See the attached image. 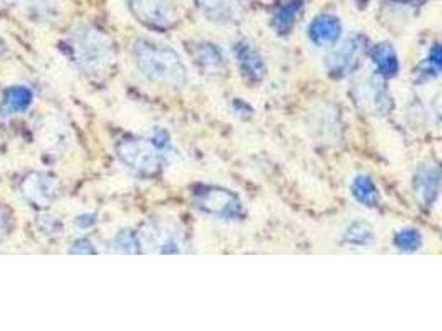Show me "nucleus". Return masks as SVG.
Masks as SVG:
<instances>
[{
	"label": "nucleus",
	"mask_w": 442,
	"mask_h": 331,
	"mask_svg": "<svg viewBox=\"0 0 442 331\" xmlns=\"http://www.w3.org/2000/svg\"><path fill=\"white\" fill-rule=\"evenodd\" d=\"M441 174L436 166H424L414 176V192L424 207H431L439 196Z\"/></svg>",
	"instance_id": "f8f14e48"
},
{
	"label": "nucleus",
	"mask_w": 442,
	"mask_h": 331,
	"mask_svg": "<svg viewBox=\"0 0 442 331\" xmlns=\"http://www.w3.org/2000/svg\"><path fill=\"white\" fill-rule=\"evenodd\" d=\"M192 57L204 72L221 73L225 68V58L216 45L209 41H199L192 47Z\"/></svg>",
	"instance_id": "4468645a"
},
{
	"label": "nucleus",
	"mask_w": 442,
	"mask_h": 331,
	"mask_svg": "<svg viewBox=\"0 0 442 331\" xmlns=\"http://www.w3.org/2000/svg\"><path fill=\"white\" fill-rule=\"evenodd\" d=\"M32 101H34V93H32L30 88H27L23 85L10 86L3 93L2 110L7 114L23 113V111H27L30 108Z\"/></svg>",
	"instance_id": "dca6fc26"
},
{
	"label": "nucleus",
	"mask_w": 442,
	"mask_h": 331,
	"mask_svg": "<svg viewBox=\"0 0 442 331\" xmlns=\"http://www.w3.org/2000/svg\"><path fill=\"white\" fill-rule=\"evenodd\" d=\"M392 243H394V247L398 248V250L406 252V254H412V252H417L423 247V235H421L419 230L406 227V229H401L396 232Z\"/></svg>",
	"instance_id": "6ab92c4d"
},
{
	"label": "nucleus",
	"mask_w": 442,
	"mask_h": 331,
	"mask_svg": "<svg viewBox=\"0 0 442 331\" xmlns=\"http://www.w3.org/2000/svg\"><path fill=\"white\" fill-rule=\"evenodd\" d=\"M354 2H356L358 6H366V3L371 2V0H354Z\"/></svg>",
	"instance_id": "b1692460"
},
{
	"label": "nucleus",
	"mask_w": 442,
	"mask_h": 331,
	"mask_svg": "<svg viewBox=\"0 0 442 331\" xmlns=\"http://www.w3.org/2000/svg\"><path fill=\"white\" fill-rule=\"evenodd\" d=\"M139 248H141L139 235L133 230H119L111 240V250L114 254H138Z\"/></svg>",
	"instance_id": "aec40b11"
},
{
	"label": "nucleus",
	"mask_w": 442,
	"mask_h": 331,
	"mask_svg": "<svg viewBox=\"0 0 442 331\" xmlns=\"http://www.w3.org/2000/svg\"><path fill=\"white\" fill-rule=\"evenodd\" d=\"M356 101L370 114H388L391 111V97L376 78L365 80L356 88Z\"/></svg>",
	"instance_id": "6e6552de"
},
{
	"label": "nucleus",
	"mask_w": 442,
	"mask_h": 331,
	"mask_svg": "<svg viewBox=\"0 0 442 331\" xmlns=\"http://www.w3.org/2000/svg\"><path fill=\"white\" fill-rule=\"evenodd\" d=\"M343 32L341 22L336 15L320 14L308 25V39L313 45L323 47H334L340 40Z\"/></svg>",
	"instance_id": "1a4fd4ad"
},
{
	"label": "nucleus",
	"mask_w": 442,
	"mask_h": 331,
	"mask_svg": "<svg viewBox=\"0 0 442 331\" xmlns=\"http://www.w3.org/2000/svg\"><path fill=\"white\" fill-rule=\"evenodd\" d=\"M163 148L152 139L141 138H126L117 146V156L128 169L136 174H151L158 172L161 168V157H163Z\"/></svg>",
	"instance_id": "7ed1b4c3"
},
{
	"label": "nucleus",
	"mask_w": 442,
	"mask_h": 331,
	"mask_svg": "<svg viewBox=\"0 0 442 331\" xmlns=\"http://www.w3.org/2000/svg\"><path fill=\"white\" fill-rule=\"evenodd\" d=\"M72 50L78 65L90 74L103 73L113 60L110 40L93 27L78 28L73 35Z\"/></svg>",
	"instance_id": "f03ea898"
},
{
	"label": "nucleus",
	"mask_w": 442,
	"mask_h": 331,
	"mask_svg": "<svg viewBox=\"0 0 442 331\" xmlns=\"http://www.w3.org/2000/svg\"><path fill=\"white\" fill-rule=\"evenodd\" d=\"M351 196L358 204L368 207V209H374L379 204V192L376 189L374 182L366 174H358L350 185Z\"/></svg>",
	"instance_id": "f3484780"
},
{
	"label": "nucleus",
	"mask_w": 442,
	"mask_h": 331,
	"mask_svg": "<svg viewBox=\"0 0 442 331\" xmlns=\"http://www.w3.org/2000/svg\"><path fill=\"white\" fill-rule=\"evenodd\" d=\"M194 205L202 214L219 221H237L242 215V202L232 190L216 185H202L194 192Z\"/></svg>",
	"instance_id": "20e7f679"
},
{
	"label": "nucleus",
	"mask_w": 442,
	"mask_h": 331,
	"mask_svg": "<svg viewBox=\"0 0 442 331\" xmlns=\"http://www.w3.org/2000/svg\"><path fill=\"white\" fill-rule=\"evenodd\" d=\"M196 6L214 23L237 22L242 14V0H196Z\"/></svg>",
	"instance_id": "9b49d317"
},
{
	"label": "nucleus",
	"mask_w": 442,
	"mask_h": 331,
	"mask_svg": "<svg viewBox=\"0 0 442 331\" xmlns=\"http://www.w3.org/2000/svg\"><path fill=\"white\" fill-rule=\"evenodd\" d=\"M303 10V0H287L272 14V28L279 35H288Z\"/></svg>",
	"instance_id": "ddd939ff"
},
{
	"label": "nucleus",
	"mask_w": 442,
	"mask_h": 331,
	"mask_svg": "<svg viewBox=\"0 0 442 331\" xmlns=\"http://www.w3.org/2000/svg\"><path fill=\"white\" fill-rule=\"evenodd\" d=\"M141 247L146 248V252L152 254H181L183 252V237H181L179 230L174 227L168 225V223H150L146 229L143 230L141 237H139Z\"/></svg>",
	"instance_id": "0eeeda50"
},
{
	"label": "nucleus",
	"mask_w": 442,
	"mask_h": 331,
	"mask_svg": "<svg viewBox=\"0 0 442 331\" xmlns=\"http://www.w3.org/2000/svg\"><path fill=\"white\" fill-rule=\"evenodd\" d=\"M336 47V45H334ZM366 50V37L361 33H354L350 39L326 57V72L334 78H343L346 74L353 73L361 63V58Z\"/></svg>",
	"instance_id": "39448f33"
},
{
	"label": "nucleus",
	"mask_w": 442,
	"mask_h": 331,
	"mask_svg": "<svg viewBox=\"0 0 442 331\" xmlns=\"http://www.w3.org/2000/svg\"><path fill=\"white\" fill-rule=\"evenodd\" d=\"M23 190L32 201L37 202V204H47L50 199L55 196V182H53L50 177H45L37 174V176H32L30 179L26 181L23 184Z\"/></svg>",
	"instance_id": "a211bd4d"
},
{
	"label": "nucleus",
	"mask_w": 442,
	"mask_h": 331,
	"mask_svg": "<svg viewBox=\"0 0 442 331\" xmlns=\"http://www.w3.org/2000/svg\"><path fill=\"white\" fill-rule=\"evenodd\" d=\"M70 254H97V248L86 239H80L70 248Z\"/></svg>",
	"instance_id": "4be33fe9"
},
{
	"label": "nucleus",
	"mask_w": 442,
	"mask_h": 331,
	"mask_svg": "<svg viewBox=\"0 0 442 331\" xmlns=\"http://www.w3.org/2000/svg\"><path fill=\"white\" fill-rule=\"evenodd\" d=\"M234 53L239 68H241L242 72V77H245V80L252 83H259L265 78V63H263L262 57L259 55L257 50L252 47L249 41H237L234 47Z\"/></svg>",
	"instance_id": "9d476101"
},
{
	"label": "nucleus",
	"mask_w": 442,
	"mask_h": 331,
	"mask_svg": "<svg viewBox=\"0 0 442 331\" xmlns=\"http://www.w3.org/2000/svg\"><path fill=\"white\" fill-rule=\"evenodd\" d=\"M130 10L139 23L151 30H168L177 22L172 0H130Z\"/></svg>",
	"instance_id": "423d86ee"
},
{
	"label": "nucleus",
	"mask_w": 442,
	"mask_h": 331,
	"mask_svg": "<svg viewBox=\"0 0 442 331\" xmlns=\"http://www.w3.org/2000/svg\"><path fill=\"white\" fill-rule=\"evenodd\" d=\"M343 239H345L346 243H350V245L353 247H370L371 243H373L374 235L373 230H371L366 223L354 222L345 230Z\"/></svg>",
	"instance_id": "412c9836"
},
{
	"label": "nucleus",
	"mask_w": 442,
	"mask_h": 331,
	"mask_svg": "<svg viewBox=\"0 0 442 331\" xmlns=\"http://www.w3.org/2000/svg\"><path fill=\"white\" fill-rule=\"evenodd\" d=\"M77 223L81 229H88V227H92L94 223V219L93 215H81V217L77 219Z\"/></svg>",
	"instance_id": "5701e85b"
},
{
	"label": "nucleus",
	"mask_w": 442,
	"mask_h": 331,
	"mask_svg": "<svg viewBox=\"0 0 442 331\" xmlns=\"http://www.w3.org/2000/svg\"><path fill=\"white\" fill-rule=\"evenodd\" d=\"M371 60L378 74L384 78H394L399 73V58L391 43H379L371 52Z\"/></svg>",
	"instance_id": "2eb2a0df"
},
{
	"label": "nucleus",
	"mask_w": 442,
	"mask_h": 331,
	"mask_svg": "<svg viewBox=\"0 0 442 331\" xmlns=\"http://www.w3.org/2000/svg\"><path fill=\"white\" fill-rule=\"evenodd\" d=\"M138 72L146 80L169 88H183L189 80L188 66L174 48L158 41L139 39L131 48Z\"/></svg>",
	"instance_id": "f257e3e1"
}]
</instances>
